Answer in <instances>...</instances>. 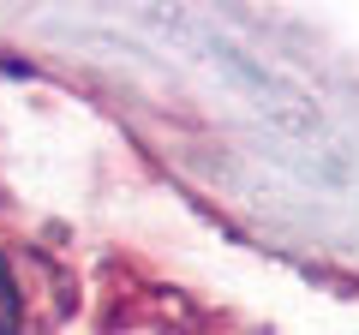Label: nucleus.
<instances>
[{
    "instance_id": "nucleus-1",
    "label": "nucleus",
    "mask_w": 359,
    "mask_h": 335,
    "mask_svg": "<svg viewBox=\"0 0 359 335\" xmlns=\"http://www.w3.org/2000/svg\"><path fill=\"white\" fill-rule=\"evenodd\" d=\"M0 335H18V294H13L6 264H0Z\"/></svg>"
}]
</instances>
